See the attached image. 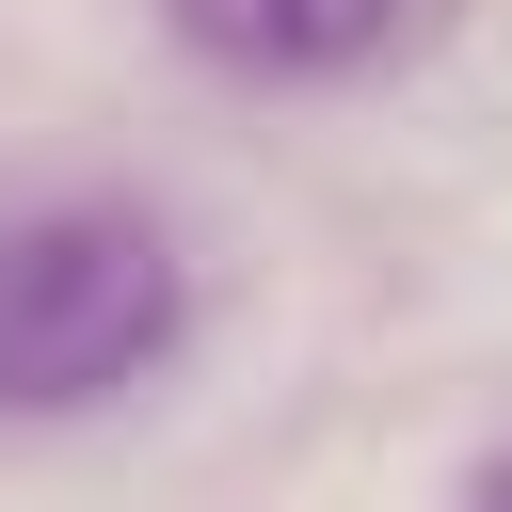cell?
<instances>
[{
  "label": "cell",
  "mask_w": 512,
  "mask_h": 512,
  "mask_svg": "<svg viewBox=\"0 0 512 512\" xmlns=\"http://www.w3.org/2000/svg\"><path fill=\"white\" fill-rule=\"evenodd\" d=\"M464 512H512V448H496V464H480V480H464Z\"/></svg>",
  "instance_id": "obj_3"
},
{
  "label": "cell",
  "mask_w": 512,
  "mask_h": 512,
  "mask_svg": "<svg viewBox=\"0 0 512 512\" xmlns=\"http://www.w3.org/2000/svg\"><path fill=\"white\" fill-rule=\"evenodd\" d=\"M192 336V256L128 192L0 208V416H96Z\"/></svg>",
  "instance_id": "obj_1"
},
{
  "label": "cell",
  "mask_w": 512,
  "mask_h": 512,
  "mask_svg": "<svg viewBox=\"0 0 512 512\" xmlns=\"http://www.w3.org/2000/svg\"><path fill=\"white\" fill-rule=\"evenodd\" d=\"M208 64H240V80H336V64H368L416 0H160Z\"/></svg>",
  "instance_id": "obj_2"
}]
</instances>
